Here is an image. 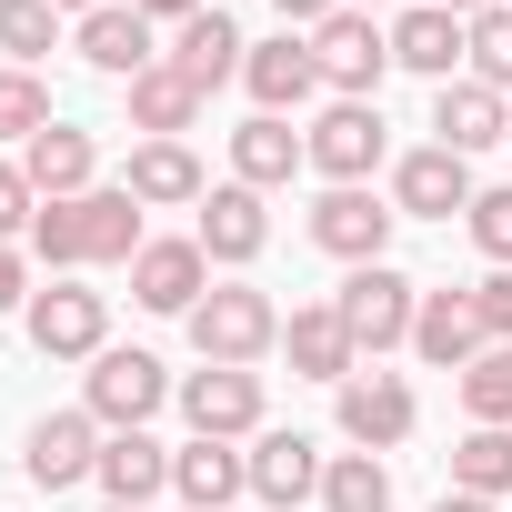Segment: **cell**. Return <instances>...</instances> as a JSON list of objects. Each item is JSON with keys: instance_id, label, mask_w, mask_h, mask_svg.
<instances>
[{"instance_id": "484cf974", "label": "cell", "mask_w": 512, "mask_h": 512, "mask_svg": "<svg viewBox=\"0 0 512 512\" xmlns=\"http://www.w3.org/2000/svg\"><path fill=\"white\" fill-rule=\"evenodd\" d=\"M91 482H101L111 502H131V512H141L151 492H171V452H161L151 432H111V442H101V472H91Z\"/></svg>"}, {"instance_id": "cb8c5ba5", "label": "cell", "mask_w": 512, "mask_h": 512, "mask_svg": "<svg viewBox=\"0 0 512 512\" xmlns=\"http://www.w3.org/2000/svg\"><path fill=\"white\" fill-rule=\"evenodd\" d=\"M292 171H312V151H302V131H292V121L251 111V121L231 131V181H251V191H282Z\"/></svg>"}, {"instance_id": "8992f818", "label": "cell", "mask_w": 512, "mask_h": 512, "mask_svg": "<svg viewBox=\"0 0 512 512\" xmlns=\"http://www.w3.org/2000/svg\"><path fill=\"white\" fill-rule=\"evenodd\" d=\"M161 402H171V372H161L151 352H101V362H91V392H81V412H91L101 432H141Z\"/></svg>"}, {"instance_id": "30bf717a", "label": "cell", "mask_w": 512, "mask_h": 512, "mask_svg": "<svg viewBox=\"0 0 512 512\" xmlns=\"http://www.w3.org/2000/svg\"><path fill=\"white\" fill-rule=\"evenodd\" d=\"M191 241L211 251L221 272L262 262V241H272V211H262V191H251V181H221V191H201V221H191Z\"/></svg>"}, {"instance_id": "ffe728a7", "label": "cell", "mask_w": 512, "mask_h": 512, "mask_svg": "<svg viewBox=\"0 0 512 512\" xmlns=\"http://www.w3.org/2000/svg\"><path fill=\"white\" fill-rule=\"evenodd\" d=\"M21 171H31L41 201H81V191H101V181H91V171H101V141L71 131V121H51L41 141H21Z\"/></svg>"}, {"instance_id": "d6a6232c", "label": "cell", "mask_w": 512, "mask_h": 512, "mask_svg": "<svg viewBox=\"0 0 512 512\" xmlns=\"http://www.w3.org/2000/svg\"><path fill=\"white\" fill-rule=\"evenodd\" d=\"M462 412H472V422H502V432H512V342H492V352H482V362L462 372Z\"/></svg>"}, {"instance_id": "e575fe53", "label": "cell", "mask_w": 512, "mask_h": 512, "mask_svg": "<svg viewBox=\"0 0 512 512\" xmlns=\"http://www.w3.org/2000/svg\"><path fill=\"white\" fill-rule=\"evenodd\" d=\"M31 251H41L51 272H81V262H91V241H81V201H41V211H31Z\"/></svg>"}, {"instance_id": "f35d334b", "label": "cell", "mask_w": 512, "mask_h": 512, "mask_svg": "<svg viewBox=\"0 0 512 512\" xmlns=\"http://www.w3.org/2000/svg\"><path fill=\"white\" fill-rule=\"evenodd\" d=\"M0 312H31V272H21L11 241H0Z\"/></svg>"}, {"instance_id": "836d02e7", "label": "cell", "mask_w": 512, "mask_h": 512, "mask_svg": "<svg viewBox=\"0 0 512 512\" xmlns=\"http://www.w3.org/2000/svg\"><path fill=\"white\" fill-rule=\"evenodd\" d=\"M51 131V81L41 71H0V141H41Z\"/></svg>"}, {"instance_id": "7c38bea8", "label": "cell", "mask_w": 512, "mask_h": 512, "mask_svg": "<svg viewBox=\"0 0 512 512\" xmlns=\"http://www.w3.org/2000/svg\"><path fill=\"white\" fill-rule=\"evenodd\" d=\"M201 292H211V251L201 241H141V262H131V302L141 312H201Z\"/></svg>"}, {"instance_id": "7402d4cb", "label": "cell", "mask_w": 512, "mask_h": 512, "mask_svg": "<svg viewBox=\"0 0 512 512\" xmlns=\"http://www.w3.org/2000/svg\"><path fill=\"white\" fill-rule=\"evenodd\" d=\"M161 61H171V71H181V81H191V91L211 101V91H221V81H231V71L251 61V41H241V31H231L221 11H201V21H181V31H171V51H161Z\"/></svg>"}, {"instance_id": "bcb514c9", "label": "cell", "mask_w": 512, "mask_h": 512, "mask_svg": "<svg viewBox=\"0 0 512 512\" xmlns=\"http://www.w3.org/2000/svg\"><path fill=\"white\" fill-rule=\"evenodd\" d=\"M101 512H131V502H101Z\"/></svg>"}, {"instance_id": "83f0119b", "label": "cell", "mask_w": 512, "mask_h": 512, "mask_svg": "<svg viewBox=\"0 0 512 512\" xmlns=\"http://www.w3.org/2000/svg\"><path fill=\"white\" fill-rule=\"evenodd\" d=\"M81 241L91 262H141V201L111 181V191H81Z\"/></svg>"}, {"instance_id": "7a4b0ae2", "label": "cell", "mask_w": 512, "mask_h": 512, "mask_svg": "<svg viewBox=\"0 0 512 512\" xmlns=\"http://www.w3.org/2000/svg\"><path fill=\"white\" fill-rule=\"evenodd\" d=\"M312 61H322V81L342 91V101H372L382 91V71H392V21H372V11H342L312 31Z\"/></svg>"}, {"instance_id": "603a6c76", "label": "cell", "mask_w": 512, "mask_h": 512, "mask_svg": "<svg viewBox=\"0 0 512 512\" xmlns=\"http://www.w3.org/2000/svg\"><path fill=\"white\" fill-rule=\"evenodd\" d=\"M412 352H422L432 372H472L492 342H482V322H472L462 292H422V312H412Z\"/></svg>"}, {"instance_id": "7bdbcfd3", "label": "cell", "mask_w": 512, "mask_h": 512, "mask_svg": "<svg viewBox=\"0 0 512 512\" xmlns=\"http://www.w3.org/2000/svg\"><path fill=\"white\" fill-rule=\"evenodd\" d=\"M432 512H492V502H482V492H442Z\"/></svg>"}, {"instance_id": "6da1fadb", "label": "cell", "mask_w": 512, "mask_h": 512, "mask_svg": "<svg viewBox=\"0 0 512 512\" xmlns=\"http://www.w3.org/2000/svg\"><path fill=\"white\" fill-rule=\"evenodd\" d=\"M282 342V312H272V292H251V282H221V292H201V312H191V352L201 362H231V372H251Z\"/></svg>"}, {"instance_id": "e0dca14e", "label": "cell", "mask_w": 512, "mask_h": 512, "mask_svg": "<svg viewBox=\"0 0 512 512\" xmlns=\"http://www.w3.org/2000/svg\"><path fill=\"white\" fill-rule=\"evenodd\" d=\"M322 442L312 432H262V442H251V492H262L272 512H292V502H312L322 492Z\"/></svg>"}, {"instance_id": "2e32d148", "label": "cell", "mask_w": 512, "mask_h": 512, "mask_svg": "<svg viewBox=\"0 0 512 512\" xmlns=\"http://www.w3.org/2000/svg\"><path fill=\"white\" fill-rule=\"evenodd\" d=\"M71 51H81L91 71H111V81H141V71L161 61V41H151V21L131 11V0H101V11L71 31Z\"/></svg>"}, {"instance_id": "ba28073f", "label": "cell", "mask_w": 512, "mask_h": 512, "mask_svg": "<svg viewBox=\"0 0 512 512\" xmlns=\"http://www.w3.org/2000/svg\"><path fill=\"white\" fill-rule=\"evenodd\" d=\"M392 211H402V221H452V211H472V161L442 151V141L402 151V161H392Z\"/></svg>"}, {"instance_id": "60d3db41", "label": "cell", "mask_w": 512, "mask_h": 512, "mask_svg": "<svg viewBox=\"0 0 512 512\" xmlns=\"http://www.w3.org/2000/svg\"><path fill=\"white\" fill-rule=\"evenodd\" d=\"M131 11H141V21H201L211 0H131Z\"/></svg>"}, {"instance_id": "74e56055", "label": "cell", "mask_w": 512, "mask_h": 512, "mask_svg": "<svg viewBox=\"0 0 512 512\" xmlns=\"http://www.w3.org/2000/svg\"><path fill=\"white\" fill-rule=\"evenodd\" d=\"M31 211H41L31 171H21V161H0V241H31Z\"/></svg>"}, {"instance_id": "52a82bcc", "label": "cell", "mask_w": 512, "mask_h": 512, "mask_svg": "<svg viewBox=\"0 0 512 512\" xmlns=\"http://www.w3.org/2000/svg\"><path fill=\"white\" fill-rule=\"evenodd\" d=\"M181 422L201 442H241V432H262V372H231V362H201L181 382Z\"/></svg>"}, {"instance_id": "ab89813d", "label": "cell", "mask_w": 512, "mask_h": 512, "mask_svg": "<svg viewBox=\"0 0 512 512\" xmlns=\"http://www.w3.org/2000/svg\"><path fill=\"white\" fill-rule=\"evenodd\" d=\"M272 11H282V31H322V21L342 11V0H272Z\"/></svg>"}, {"instance_id": "8d00e7d4", "label": "cell", "mask_w": 512, "mask_h": 512, "mask_svg": "<svg viewBox=\"0 0 512 512\" xmlns=\"http://www.w3.org/2000/svg\"><path fill=\"white\" fill-rule=\"evenodd\" d=\"M462 302H472V322H482V342H512V272H482V282H472Z\"/></svg>"}, {"instance_id": "f6af8a7d", "label": "cell", "mask_w": 512, "mask_h": 512, "mask_svg": "<svg viewBox=\"0 0 512 512\" xmlns=\"http://www.w3.org/2000/svg\"><path fill=\"white\" fill-rule=\"evenodd\" d=\"M51 11H81V21H91V11H101V0H51Z\"/></svg>"}, {"instance_id": "277c9868", "label": "cell", "mask_w": 512, "mask_h": 512, "mask_svg": "<svg viewBox=\"0 0 512 512\" xmlns=\"http://www.w3.org/2000/svg\"><path fill=\"white\" fill-rule=\"evenodd\" d=\"M332 312H342V322H352V342H362V352L382 362L392 342H412V312H422V292H412V282H402L392 262H362V272H352V282L332 292Z\"/></svg>"}, {"instance_id": "5b68a950", "label": "cell", "mask_w": 512, "mask_h": 512, "mask_svg": "<svg viewBox=\"0 0 512 512\" xmlns=\"http://www.w3.org/2000/svg\"><path fill=\"white\" fill-rule=\"evenodd\" d=\"M21 322H31V352H41V362H101V352H111V342H101V332H111V302H101V292H81V282L31 292V312H21Z\"/></svg>"}, {"instance_id": "d590c367", "label": "cell", "mask_w": 512, "mask_h": 512, "mask_svg": "<svg viewBox=\"0 0 512 512\" xmlns=\"http://www.w3.org/2000/svg\"><path fill=\"white\" fill-rule=\"evenodd\" d=\"M462 221H472V241H482V262H492V272H512V191H472V211H462Z\"/></svg>"}, {"instance_id": "9a60e30c", "label": "cell", "mask_w": 512, "mask_h": 512, "mask_svg": "<svg viewBox=\"0 0 512 512\" xmlns=\"http://www.w3.org/2000/svg\"><path fill=\"white\" fill-rule=\"evenodd\" d=\"M21 472H31L41 492H71L81 472H101V422H91V412H41V422H31Z\"/></svg>"}, {"instance_id": "4316f807", "label": "cell", "mask_w": 512, "mask_h": 512, "mask_svg": "<svg viewBox=\"0 0 512 512\" xmlns=\"http://www.w3.org/2000/svg\"><path fill=\"white\" fill-rule=\"evenodd\" d=\"M191 121H201V91H191L171 61H151V71L131 81V131H151V141H181Z\"/></svg>"}, {"instance_id": "1f68e13d", "label": "cell", "mask_w": 512, "mask_h": 512, "mask_svg": "<svg viewBox=\"0 0 512 512\" xmlns=\"http://www.w3.org/2000/svg\"><path fill=\"white\" fill-rule=\"evenodd\" d=\"M51 41H61V11H51V0H0V51H11V71H31Z\"/></svg>"}, {"instance_id": "b9f144b4", "label": "cell", "mask_w": 512, "mask_h": 512, "mask_svg": "<svg viewBox=\"0 0 512 512\" xmlns=\"http://www.w3.org/2000/svg\"><path fill=\"white\" fill-rule=\"evenodd\" d=\"M432 11H452V21H482V11H502V0H432Z\"/></svg>"}, {"instance_id": "ee69618b", "label": "cell", "mask_w": 512, "mask_h": 512, "mask_svg": "<svg viewBox=\"0 0 512 512\" xmlns=\"http://www.w3.org/2000/svg\"><path fill=\"white\" fill-rule=\"evenodd\" d=\"M352 11H412V0H352Z\"/></svg>"}, {"instance_id": "d4e9b609", "label": "cell", "mask_w": 512, "mask_h": 512, "mask_svg": "<svg viewBox=\"0 0 512 512\" xmlns=\"http://www.w3.org/2000/svg\"><path fill=\"white\" fill-rule=\"evenodd\" d=\"M121 191H131L141 211H181V201H201L211 181H201L191 141H141V151H131V171H121Z\"/></svg>"}, {"instance_id": "8fae6325", "label": "cell", "mask_w": 512, "mask_h": 512, "mask_svg": "<svg viewBox=\"0 0 512 512\" xmlns=\"http://www.w3.org/2000/svg\"><path fill=\"white\" fill-rule=\"evenodd\" d=\"M412 422H422V402H412L402 372H352V382H342V442L392 452V442H412Z\"/></svg>"}, {"instance_id": "ac0fdd59", "label": "cell", "mask_w": 512, "mask_h": 512, "mask_svg": "<svg viewBox=\"0 0 512 512\" xmlns=\"http://www.w3.org/2000/svg\"><path fill=\"white\" fill-rule=\"evenodd\" d=\"M462 31L472 21H452V11H432V0H412V11H392V71H422L432 91L462 71Z\"/></svg>"}, {"instance_id": "f1b7e54d", "label": "cell", "mask_w": 512, "mask_h": 512, "mask_svg": "<svg viewBox=\"0 0 512 512\" xmlns=\"http://www.w3.org/2000/svg\"><path fill=\"white\" fill-rule=\"evenodd\" d=\"M452 492H482V502L512 492V432H502V422H472V432H462V452H452Z\"/></svg>"}, {"instance_id": "4dcf8cb0", "label": "cell", "mask_w": 512, "mask_h": 512, "mask_svg": "<svg viewBox=\"0 0 512 512\" xmlns=\"http://www.w3.org/2000/svg\"><path fill=\"white\" fill-rule=\"evenodd\" d=\"M462 81L512 91V0H502V11H482V21L462 31Z\"/></svg>"}, {"instance_id": "5bb4252c", "label": "cell", "mask_w": 512, "mask_h": 512, "mask_svg": "<svg viewBox=\"0 0 512 512\" xmlns=\"http://www.w3.org/2000/svg\"><path fill=\"white\" fill-rule=\"evenodd\" d=\"M282 352H292V372H302V382H332V392L362 372V342H352V322H342L332 302H302V312L282 322Z\"/></svg>"}, {"instance_id": "f546056e", "label": "cell", "mask_w": 512, "mask_h": 512, "mask_svg": "<svg viewBox=\"0 0 512 512\" xmlns=\"http://www.w3.org/2000/svg\"><path fill=\"white\" fill-rule=\"evenodd\" d=\"M322 512H392V472H382V452H332V472H322Z\"/></svg>"}, {"instance_id": "44dd1931", "label": "cell", "mask_w": 512, "mask_h": 512, "mask_svg": "<svg viewBox=\"0 0 512 512\" xmlns=\"http://www.w3.org/2000/svg\"><path fill=\"white\" fill-rule=\"evenodd\" d=\"M171 492H181V512H221V502H241L251 492V452H231V442H181L171 452Z\"/></svg>"}, {"instance_id": "4fadbf2b", "label": "cell", "mask_w": 512, "mask_h": 512, "mask_svg": "<svg viewBox=\"0 0 512 512\" xmlns=\"http://www.w3.org/2000/svg\"><path fill=\"white\" fill-rule=\"evenodd\" d=\"M241 81H251V101H262L272 121H292V111H302V101L322 91V61H312V31H282V41H251Z\"/></svg>"}, {"instance_id": "d6986e66", "label": "cell", "mask_w": 512, "mask_h": 512, "mask_svg": "<svg viewBox=\"0 0 512 512\" xmlns=\"http://www.w3.org/2000/svg\"><path fill=\"white\" fill-rule=\"evenodd\" d=\"M432 141L442 151H492V141H512V111H502V91H482V81H442L432 91Z\"/></svg>"}, {"instance_id": "3957f363", "label": "cell", "mask_w": 512, "mask_h": 512, "mask_svg": "<svg viewBox=\"0 0 512 512\" xmlns=\"http://www.w3.org/2000/svg\"><path fill=\"white\" fill-rule=\"evenodd\" d=\"M302 151H312V171L332 181V191H352V181H372L382 171V101H332L312 131H302Z\"/></svg>"}, {"instance_id": "9c48e42d", "label": "cell", "mask_w": 512, "mask_h": 512, "mask_svg": "<svg viewBox=\"0 0 512 512\" xmlns=\"http://www.w3.org/2000/svg\"><path fill=\"white\" fill-rule=\"evenodd\" d=\"M392 221H402V211H392V201H372V181H352V191H322V201H312V241L332 251V262H352V272H362V262H382Z\"/></svg>"}]
</instances>
